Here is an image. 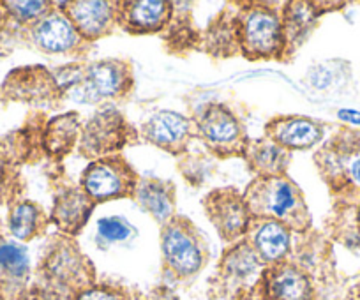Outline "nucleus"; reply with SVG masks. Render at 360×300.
Returning <instances> with one entry per match:
<instances>
[{
    "label": "nucleus",
    "mask_w": 360,
    "mask_h": 300,
    "mask_svg": "<svg viewBox=\"0 0 360 300\" xmlns=\"http://www.w3.org/2000/svg\"><path fill=\"white\" fill-rule=\"evenodd\" d=\"M244 202L256 219L279 221L300 233L309 226L311 217L302 191L285 175L255 178L245 191Z\"/></svg>",
    "instance_id": "obj_1"
},
{
    "label": "nucleus",
    "mask_w": 360,
    "mask_h": 300,
    "mask_svg": "<svg viewBox=\"0 0 360 300\" xmlns=\"http://www.w3.org/2000/svg\"><path fill=\"white\" fill-rule=\"evenodd\" d=\"M316 163L332 191L360 188V131L341 129L316 154Z\"/></svg>",
    "instance_id": "obj_2"
},
{
    "label": "nucleus",
    "mask_w": 360,
    "mask_h": 300,
    "mask_svg": "<svg viewBox=\"0 0 360 300\" xmlns=\"http://www.w3.org/2000/svg\"><path fill=\"white\" fill-rule=\"evenodd\" d=\"M237 29L242 51L249 58H274L285 50L283 16L266 6L245 9Z\"/></svg>",
    "instance_id": "obj_3"
},
{
    "label": "nucleus",
    "mask_w": 360,
    "mask_h": 300,
    "mask_svg": "<svg viewBox=\"0 0 360 300\" xmlns=\"http://www.w3.org/2000/svg\"><path fill=\"white\" fill-rule=\"evenodd\" d=\"M235 300H316V292L302 268L281 261L266 265L258 281Z\"/></svg>",
    "instance_id": "obj_4"
},
{
    "label": "nucleus",
    "mask_w": 360,
    "mask_h": 300,
    "mask_svg": "<svg viewBox=\"0 0 360 300\" xmlns=\"http://www.w3.org/2000/svg\"><path fill=\"white\" fill-rule=\"evenodd\" d=\"M161 247L166 268L179 279L193 278L205 263V251L198 233L184 217L172 219L165 224Z\"/></svg>",
    "instance_id": "obj_5"
},
{
    "label": "nucleus",
    "mask_w": 360,
    "mask_h": 300,
    "mask_svg": "<svg viewBox=\"0 0 360 300\" xmlns=\"http://www.w3.org/2000/svg\"><path fill=\"white\" fill-rule=\"evenodd\" d=\"M138 178L122 157H106L89 164L82 175V189L92 202L133 196Z\"/></svg>",
    "instance_id": "obj_6"
},
{
    "label": "nucleus",
    "mask_w": 360,
    "mask_h": 300,
    "mask_svg": "<svg viewBox=\"0 0 360 300\" xmlns=\"http://www.w3.org/2000/svg\"><path fill=\"white\" fill-rule=\"evenodd\" d=\"M200 136L207 147L219 156H235L244 154L249 141L237 117L223 105H207L198 115Z\"/></svg>",
    "instance_id": "obj_7"
},
{
    "label": "nucleus",
    "mask_w": 360,
    "mask_h": 300,
    "mask_svg": "<svg viewBox=\"0 0 360 300\" xmlns=\"http://www.w3.org/2000/svg\"><path fill=\"white\" fill-rule=\"evenodd\" d=\"M266 265L259 260L251 244L242 242L237 247H231L221 258L219 274L216 275L217 286H214V296H226L245 292L251 288L262 275Z\"/></svg>",
    "instance_id": "obj_8"
},
{
    "label": "nucleus",
    "mask_w": 360,
    "mask_h": 300,
    "mask_svg": "<svg viewBox=\"0 0 360 300\" xmlns=\"http://www.w3.org/2000/svg\"><path fill=\"white\" fill-rule=\"evenodd\" d=\"M207 216L219 232L221 239L226 242L245 235L251 224V214L244 202V196L237 195L233 189H219L207 196Z\"/></svg>",
    "instance_id": "obj_9"
},
{
    "label": "nucleus",
    "mask_w": 360,
    "mask_h": 300,
    "mask_svg": "<svg viewBox=\"0 0 360 300\" xmlns=\"http://www.w3.org/2000/svg\"><path fill=\"white\" fill-rule=\"evenodd\" d=\"M126 120L115 110H103L86 122L79 150L86 157L105 156L126 145Z\"/></svg>",
    "instance_id": "obj_10"
},
{
    "label": "nucleus",
    "mask_w": 360,
    "mask_h": 300,
    "mask_svg": "<svg viewBox=\"0 0 360 300\" xmlns=\"http://www.w3.org/2000/svg\"><path fill=\"white\" fill-rule=\"evenodd\" d=\"M131 85V72L127 64L120 60H101L89 65L82 78L83 101H101L117 98Z\"/></svg>",
    "instance_id": "obj_11"
},
{
    "label": "nucleus",
    "mask_w": 360,
    "mask_h": 300,
    "mask_svg": "<svg viewBox=\"0 0 360 300\" xmlns=\"http://www.w3.org/2000/svg\"><path fill=\"white\" fill-rule=\"evenodd\" d=\"M269 140L285 150H306L320 143L323 138V126L307 117H279L270 120L265 127Z\"/></svg>",
    "instance_id": "obj_12"
},
{
    "label": "nucleus",
    "mask_w": 360,
    "mask_h": 300,
    "mask_svg": "<svg viewBox=\"0 0 360 300\" xmlns=\"http://www.w3.org/2000/svg\"><path fill=\"white\" fill-rule=\"evenodd\" d=\"M64 13L79 37L99 39L112 32V25L117 20V9L110 2H69L64 4Z\"/></svg>",
    "instance_id": "obj_13"
},
{
    "label": "nucleus",
    "mask_w": 360,
    "mask_h": 300,
    "mask_svg": "<svg viewBox=\"0 0 360 300\" xmlns=\"http://www.w3.org/2000/svg\"><path fill=\"white\" fill-rule=\"evenodd\" d=\"M189 131H191V122L184 115L172 110H161L143 124L141 133L155 147H161L169 152H180L188 143Z\"/></svg>",
    "instance_id": "obj_14"
},
{
    "label": "nucleus",
    "mask_w": 360,
    "mask_h": 300,
    "mask_svg": "<svg viewBox=\"0 0 360 300\" xmlns=\"http://www.w3.org/2000/svg\"><path fill=\"white\" fill-rule=\"evenodd\" d=\"M252 249L265 265L281 263L290 253V228L274 219H256L249 224Z\"/></svg>",
    "instance_id": "obj_15"
},
{
    "label": "nucleus",
    "mask_w": 360,
    "mask_h": 300,
    "mask_svg": "<svg viewBox=\"0 0 360 300\" xmlns=\"http://www.w3.org/2000/svg\"><path fill=\"white\" fill-rule=\"evenodd\" d=\"M86 263H83V256H79L71 247H60L58 251L51 253L50 260L46 261L48 275L53 282L69 288L75 292V296L82 289L94 285L92 272H85Z\"/></svg>",
    "instance_id": "obj_16"
},
{
    "label": "nucleus",
    "mask_w": 360,
    "mask_h": 300,
    "mask_svg": "<svg viewBox=\"0 0 360 300\" xmlns=\"http://www.w3.org/2000/svg\"><path fill=\"white\" fill-rule=\"evenodd\" d=\"M126 9H117V22L122 23L129 32L145 34L158 32L166 25L172 13V6L168 2H129L124 4Z\"/></svg>",
    "instance_id": "obj_17"
},
{
    "label": "nucleus",
    "mask_w": 360,
    "mask_h": 300,
    "mask_svg": "<svg viewBox=\"0 0 360 300\" xmlns=\"http://www.w3.org/2000/svg\"><path fill=\"white\" fill-rule=\"evenodd\" d=\"M79 39L78 30L65 15H48L34 29V41L46 53H68Z\"/></svg>",
    "instance_id": "obj_18"
},
{
    "label": "nucleus",
    "mask_w": 360,
    "mask_h": 300,
    "mask_svg": "<svg viewBox=\"0 0 360 300\" xmlns=\"http://www.w3.org/2000/svg\"><path fill=\"white\" fill-rule=\"evenodd\" d=\"M244 156L258 177H283L290 164L288 150L266 136L249 141Z\"/></svg>",
    "instance_id": "obj_19"
},
{
    "label": "nucleus",
    "mask_w": 360,
    "mask_h": 300,
    "mask_svg": "<svg viewBox=\"0 0 360 300\" xmlns=\"http://www.w3.org/2000/svg\"><path fill=\"white\" fill-rule=\"evenodd\" d=\"M92 203L94 202L83 193V189H69L55 200L53 221L58 228L75 235L89 219Z\"/></svg>",
    "instance_id": "obj_20"
},
{
    "label": "nucleus",
    "mask_w": 360,
    "mask_h": 300,
    "mask_svg": "<svg viewBox=\"0 0 360 300\" xmlns=\"http://www.w3.org/2000/svg\"><path fill=\"white\" fill-rule=\"evenodd\" d=\"M136 198L147 212H150L159 223L172 221L173 209H175V195L173 185L169 182L158 181V178H143L136 185Z\"/></svg>",
    "instance_id": "obj_21"
},
{
    "label": "nucleus",
    "mask_w": 360,
    "mask_h": 300,
    "mask_svg": "<svg viewBox=\"0 0 360 300\" xmlns=\"http://www.w3.org/2000/svg\"><path fill=\"white\" fill-rule=\"evenodd\" d=\"M316 15L318 11L313 9V4H302V2L290 4L288 9L285 11V16H283L285 46L292 44V41L293 48H295V44L302 43L307 34H309V29L316 22Z\"/></svg>",
    "instance_id": "obj_22"
},
{
    "label": "nucleus",
    "mask_w": 360,
    "mask_h": 300,
    "mask_svg": "<svg viewBox=\"0 0 360 300\" xmlns=\"http://www.w3.org/2000/svg\"><path fill=\"white\" fill-rule=\"evenodd\" d=\"M78 131L79 122L76 113H69V115H62L51 120L46 131V148L51 154L64 156L65 152L71 150L72 143L78 136Z\"/></svg>",
    "instance_id": "obj_23"
},
{
    "label": "nucleus",
    "mask_w": 360,
    "mask_h": 300,
    "mask_svg": "<svg viewBox=\"0 0 360 300\" xmlns=\"http://www.w3.org/2000/svg\"><path fill=\"white\" fill-rule=\"evenodd\" d=\"M41 221H43L41 210L36 205H32V203H20V205L13 209L9 226H11L13 235L22 240H29L39 232Z\"/></svg>",
    "instance_id": "obj_24"
},
{
    "label": "nucleus",
    "mask_w": 360,
    "mask_h": 300,
    "mask_svg": "<svg viewBox=\"0 0 360 300\" xmlns=\"http://www.w3.org/2000/svg\"><path fill=\"white\" fill-rule=\"evenodd\" d=\"M75 300H133L129 292L112 285H92L82 289Z\"/></svg>",
    "instance_id": "obj_25"
},
{
    "label": "nucleus",
    "mask_w": 360,
    "mask_h": 300,
    "mask_svg": "<svg viewBox=\"0 0 360 300\" xmlns=\"http://www.w3.org/2000/svg\"><path fill=\"white\" fill-rule=\"evenodd\" d=\"M27 253L23 247L13 246V244H4L0 246V267L13 274H22L27 270Z\"/></svg>",
    "instance_id": "obj_26"
},
{
    "label": "nucleus",
    "mask_w": 360,
    "mask_h": 300,
    "mask_svg": "<svg viewBox=\"0 0 360 300\" xmlns=\"http://www.w3.org/2000/svg\"><path fill=\"white\" fill-rule=\"evenodd\" d=\"M98 230L99 235L105 237L110 242H120V240H126L131 235V226L126 223V219H120V217L99 219Z\"/></svg>",
    "instance_id": "obj_27"
},
{
    "label": "nucleus",
    "mask_w": 360,
    "mask_h": 300,
    "mask_svg": "<svg viewBox=\"0 0 360 300\" xmlns=\"http://www.w3.org/2000/svg\"><path fill=\"white\" fill-rule=\"evenodd\" d=\"M6 8L15 13L20 20H34L48 13V2H6Z\"/></svg>",
    "instance_id": "obj_28"
},
{
    "label": "nucleus",
    "mask_w": 360,
    "mask_h": 300,
    "mask_svg": "<svg viewBox=\"0 0 360 300\" xmlns=\"http://www.w3.org/2000/svg\"><path fill=\"white\" fill-rule=\"evenodd\" d=\"M338 117L342 120V122L360 126V112H356V110H341V112L338 113Z\"/></svg>",
    "instance_id": "obj_29"
},
{
    "label": "nucleus",
    "mask_w": 360,
    "mask_h": 300,
    "mask_svg": "<svg viewBox=\"0 0 360 300\" xmlns=\"http://www.w3.org/2000/svg\"><path fill=\"white\" fill-rule=\"evenodd\" d=\"M346 300H360V279L352 286V288H349L348 295H346Z\"/></svg>",
    "instance_id": "obj_30"
},
{
    "label": "nucleus",
    "mask_w": 360,
    "mask_h": 300,
    "mask_svg": "<svg viewBox=\"0 0 360 300\" xmlns=\"http://www.w3.org/2000/svg\"><path fill=\"white\" fill-rule=\"evenodd\" d=\"M356 228H359V233H360V203L359 207H356Z\"/></svg>",
    "instance_id": "obj_31"
},
{
    "label": "nucleus",
    "mask_w": 360,
    "mask_h": 300,
    "mask_svg": "<svg viewBox=\"0 0 360 300\" xmlns=\"http://www.w3.org/2000/svg\"><path fill=\"white\" fill-rule=\"evenodd\" d=\"M0 18H2V11H0Z\"/></svg>",
    "instance_id": "obj_32"
}]
</instances>
